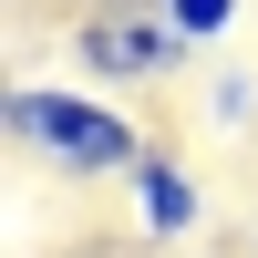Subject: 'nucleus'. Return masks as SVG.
<instances>
[{"mask_svg":"<svg viewBox=\"0 0 258 258\" xmlns=\"http://www.w3.org/2000/svg\"><path fill=\"white\" fill-rule=\"evenodd\" d=\"M0 135H11L31 165H52L62 186H114V176H135V165L155 155L145 124H135V103L93 93V83H11Z\"/></svg>","mask_w":258,"mask_h":258,"instance_id":"f257e3e1","label":"nucleus"},{"mask_svg":"<svg viewBox=\"0 0 258 258\" xmlns=\"http://www.w3.org/2000/svg\"><path fill=\"white\" fill-rule=\"evenodd\" d=\"M186 41L165 11H83L73 21V73L93 83V93H155V83L186 73Z\"/></svg>","mask_w":258,"mask_h":258,"instance_id":"f03ea898","label":"nucleus"},{"mask_svg":"<svg viewBox=\"0 0 258 258\" xmlns=\"http://www.w3.org/2000/svg\"><path fill=\"white\" fill-rule=\"evenodd\" d=\"M124 217H135V248H145V258H186V238L207 227V186H197V165L155 145V155L124 176Z\"/></svg>","mask_w":258,"mask_h":258,"instance_id":"7ed1b4c3","label":"nucleus"},{"mask_svg":"<svg viewBox=\"0 0 258 258\" xmlns=\"http://www.w3.org/2000/svg\"><path fill=\"white\" fill-rule=\"evenodd\" d=\"M155 11L176 21V41H186V52H207V41H227V31H238V0H155Z\"/></svg>","mask_w":258,"mask_h":258,"instance_id":"20e7f679","label":"nucleus"},{"mask_svg":"<svg viewBox=\"0 0 258 258\" xmlns=\"http://www.w3.org/2000/svg\"><path fill=\"white\" fill-rule=\"evenodd\" d=\"M207 124H217V135H258V83L248 73H217L207 83Z\"/></svg>","mask_w":258,"mask_h":258,"instance_id":"39448f33","label":"nucleus"},{"mask_svg":"<svg viewBox=\"0 0 258 258\" xmlns=\"http://www.w3.org/2000/svg\"><path fill=\"white\" fill-rule=\"evenodd\" d=\"M62 11L83 21V11H155V0H62Z\"/></svg>","mask_w":258,"mask_h":258,"instance_id":"423d86ee","label":"nucleus"},{"mask_svg":"<svg viewBox=\"0 0 258 258\" xmlns=\"http://www.w3.org/2000/svg\"><path fill=\"white\" fill-rule=\"evenodd\" d=\"M248 248H258V207H248Z\"/></svg>","mask_w":258,"mask_h":258,"instance_id":"0eeeda50","label":"nucleus"},{"mask_svg":"<svg viewBox=\"0 0 258 258\" xmlns=\"http://www.w3.org/2000/svg\"><path fill=\"white\" fill-rule=\"evenodd\" d=\"M135 258H145V248H135Z\"/></svg>","mask_w":258,"mask_h":258,"instance_id":"6e6552de","label":"nucleus"}]
</instances>
